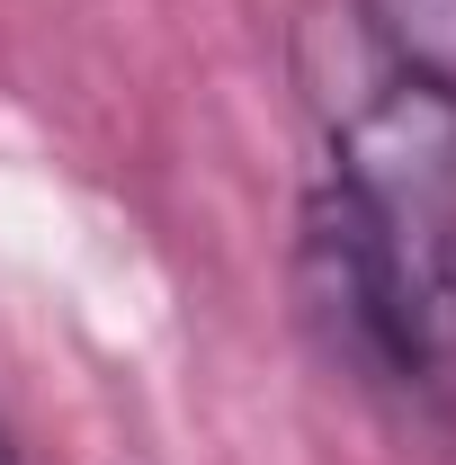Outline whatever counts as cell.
<instances>
[{
	"instance_id": "3957f363",
	"label": "cell",
	"mask_w": 456,
	"mask_h": 465,
	"mask_svg": "<svg viewBox=\"0 0 456 465\" xmlns=\"http://www.w3.org/2000/svg\"><path fill=\"white\" fill-rule=\"evenodd\" d=\"M0 465H18V448H9V420H0Z\"/></svg>"
},
{
	"instance_id": "6da1fadb",
	"label": "cell",
	"mask_w": 456,
	"mask_h": 465,
	"mask_svg": "<svg viewBox=\"0 0 456 465\" xmlns=\"http://www.w3.org/2000/svg\"><path fill=\"white\" fill-rule=\"evenodd\" d=\"M286 81L322 153L313 179L349 206L411 331L456 376V99L394 72L341 0H304L286 18Z\"/></svg>"
},
{
	"instance_id": "7a4b0ae2",
	"label": "cell",
	"mask_w": 456,
	"mask_h": 465,
	"mask_svg": "<svg viewBox=\"0 0 456 465\" xmlns=\"http://www.w3.org/2000/svg\"><path fill=\"white\" fill-rule=\"evenodd\" d=\"M341 9L394 72L456 99V0H341Z\"/></svg>"
}]
</instances>
